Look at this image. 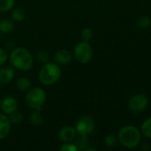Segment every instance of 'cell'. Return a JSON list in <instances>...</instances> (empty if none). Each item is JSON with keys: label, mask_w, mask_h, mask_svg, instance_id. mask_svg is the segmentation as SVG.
Returning <instances> with one entry per match:
<instances>
[{"label": "cell", "mask_w": 151, "mask_h": 151, "mask_svg": "<svg viewBox=\"0 0 151 151\" xmlns=\"http://www.w3.org/2000/svg\"><path fill=\"white\" fill-rule=\"evenodd\" d=\"M41 111H42V110H34V111L31 113L30 120H31L32 124H34L35 126H39L42 123L43 119L41 115Z\"/></svg>", "instance_id": "16"}, {"label": "cell", "mask_w": 151, "mask_h": 151, "mask_svg": "<svg viewBox=\"0 0 151 151\" xmlns=\"http://www.w3.org/2000/svg\"><path fill=\"white\" fill-rule=\"evenodd\" d=\"M60 150L61 151H77L78 150V148L75 144H73V143H70V142H66L65 145H63L61 148H60Z\"/></svg>", "instance_id": "25"}, {"label": "cell", "mask_w": 151, "mask_h": 151, "mask_svg": "<svg viewBox=\"0 0 151 151\" xmlns=\"http://www.w3.org/2000/svg\"><path fill=\"white\" fill-rule=\"evenodd\" d=\"M142 134L147 137L151 139V117L148 118L142 125Z\"/></svg>", "instance_id": "15"}, {"label": "cell", "mask_w": 151, "mask_h": 151, "mask_svg": "<svg viewBox=\"0 0 151 151\" xmlns=\"http://www.w3.org/2000/svg\"><path fill=\"white\" fill-rule=\"evenodd\" d=\"M9 60L11 65L19 71H28L34 64L33 56L30 51L22 47L14 49L10 54Z\"/></svg>", "instance_id": "1"}, {"label": "cell", "mask_w": 151, "mask_h": 151, "mask_svg": "<svg viewBox=\"0 0 151 151\" xmlns=\"http://www.w3.org/2000/svg\"><path fill=\"white\" fill-rule=\"evenodd\" d=\"M54 60L58 65H66L72 60V54L67 50H58L54 54Z\"/></svg>", "instance_id": "10"}, {"label": "cell", "mask_w": 151, "mask_h": 151, "mask_svg": "<svg viewBox=\"0 0 151 151\" xmlns=\"http://www.w3.org/2000/svg\"><path fill=\"white\" fill-rule=\"evenodd\" d=\"M148 106V98L144 94H137L131 97L128 102V108L133 112H141Z\"/></svg>", "instance_id": "7"}, {"label": "cell", "mask_w": 151, "mask_h": 151, "mask_svg": "<svg viewBox=\"0 0 151 151\" xmlns=\"http://www.w3.org/2000/svg\"><path fill=\"white\" fill-rule=\"evenodd\" d=\"M1 102H2V101H0V109H1Z\"/></svg>", "instance_id": "28"}, {"label": "cell", "mask_w": 151, "mask_h": 151, "mask_svg": "<svg viewBox=\"0 0 151 151\" xmlns=\"http://www.w3.org/2000/svg\"><path fill=\"white\" fill-rule=\"evenodd\" d=\"M9 119H10L11 123L18 125V124H19V123L22 122V120H23V115H22V113H20L19 111H17V110H16V111H14L13 112H12L10 114Z\"/></svg>", "instance_id": "19"}, {"label": "cell", "mask_w": 151, "mask_h": 151, "mask_svg": "<svg viewBox=\"0 0 151 151\" xmlns=\"http://www.w3.org/2000/svg\"><path fill=\"white\" fill-rule=\"evenodd\" d=\"M7 58H8V55H7L6 50L2 49V48H0V65H4L6 62Z\"/></svg>", "instance_id": "26"}, {"label": "cell", "mask_w": 151, "mask_h": 151, "mask_svg": "<svg viewBox=\"0 0 151 151\" xmlns=\"http://www.w3.org/2000/svg\"><path fill=\"white\" fill-rule=\"evenodd\" d=\"M61 68L55 63H46L39 73V80L45 86L56 83L61 77Z\"/></svg>", "instance_id": "3"}, {"label": "cell", "mask_w": 151, "mask_h": 151, "mask_svg": "<svg viewBox=\"0 0 151 151\" xmlns=\"http://www.w3.org/2000/svg\"><path fill=\"white\" fill-rule=\"evenodd\" d=\"M14 28V24L12 20L7 19H3L0 20V32L4 34L11 33Z\"/></svg>", "instance_id": "13"}, {"label": "cell", "mask_w": 151, "mask_h": 151, "mask_svg": "<svg viewBox=\"0 0 151 151\" xmlns=\"http://www.w3.org/2000/svg\"><path fill=\"white\" fill-rule=\"evenodd\" d=\"M37 58L38 60L41 62V63H48V60L50 58V54L47 50H39L38 52V55H37Z\"/></svg>", "instance_id": "22"}, {"label": "cell", "mask_w": 151, "mask_h": 151, "mask_svg": "<svg viewBox=\"0 0 151 151\" xmlns=\"http://www.w3.org/2000/svg\"><path fill=\"white\" fill-rule=\"evenodd\" d=\"M74 57L75 58L82 64L89 62L93 57V49L88 42L82 41L76 44L74 48Z\"/></svg>", "instance_id": "5"}, {"label": "cell", "mask_w": 151, "mask_h": 151, "mask_svg": "<svg viewBox=\"0 0 151 151\" xmlns=\"http://www.w3.org/2000/svg\"><path fill=\"white\" fill-rule=\"evenodd\" d=\"M11 130V121L4 114H0V140L7 137Z\"/></svg>", "instance_id": "11"}, {"label": "cell", "mask_w": 151, "mask_h": 151, "mask_svg": "<svg viewBox=\"0 0 151 151\" xmlns=\"http://www.w3.org/2000/svg\"><path fill=\"white\" fill-rule=\"evenodd\" d=\"M151 25V19L147 15H142L137 19V26L141 28H147Z\"/></svg>", "instance_id": "18"}, {"label": "cell", "mask_w": 151, "mask_h": 151, "mask_svg": "<svg viewBox=\"0 0 151 151\" xmlns=\"http://www.w3.org/2000/svg\"><path fill=\"white\" fill-rule=\"evenodd\" d=\"M92 30L88 27H86L84 29H82L81 31V39L82 41H85V42H88L91 38H92Z\"/></svg>", "instance_id": "23"}, {"label": "cell", "mask_w": 151, "mask_h": 151, "mask_svg": "<svg viewBox=\"0 0 151 151\" xmlns=\"http://www.w3.org/2000/svg\"><path fill=\"white\" fill-rule=\"evenodd\" d=\"M16 87L20 91L27 90L31 88V81H29V79H27L26 77H21L17 81Z\"/></svg>", "instance_id": "14"}, {"label": "cell", "mask_w": 151, "mask_h": 151, "mask_svg": "<svg viewBox=\"0 0 151 151\" xmlns=\"http://www.w3.org/2000/svg\"><path fill=\"white\" fill-rule=\"evenodd\" d=\"M85 150H87V151H96V149H91V148H89V149H86Z\"/></svg>", "instance_id": "27"}, {"label": "cell", "mask_w": 151, "mask_h": 151, "mask_svg": "<svg viewBox=\"0 0 151 151\" xmlns=\"http://www.w3.org/2000/svg\"><path fill=\"white\" fill-rule=\"evenodd\" d=\"M14 77V71L10 66H4L0 69V82L3 84L9 83Z\"/></svg>", "instance_id": "12"}, {"label": "cell", "mask_w": 151, "mask_h": 151, "mask_svg": "<svg viewBox=\"0 0 151 151\" xmlns=\"http://www.w3.org/2000/svg\"><path fill=\"white\" fill-rule=\"evenodd\" d=\"M119 142L118 140V137H116L115 135H112V134H109L105 137L104 139V142H105V145L106 147L108 148H112L114 146H116L117 142Z\"/></svg>", "instance_id": "21"}, {"label": "cell", "mask_w": 151, "mask_h": 151, "mask_svg": "<svg viewBox=\"0 0 151 151\" xmlns=\"http://www.w3.org/2000/svg\"><path fill=\"white\" fill-rule=\"evenodd\" d=\"M95 128V121L89 116L81 117L76 124V132L81 136H87L91 134Z\"/></svg>", "instance_id": "6"}, {"label": "cell", "mask_w": 151, "mask_h": 151, "mask_svg": "<svg viewBox=\"0 0 151 151\" xmlns=\"http://www.w3.org/2000/svg\"><path fill=\"white\" fill-rule=\"evenodd\" d=\"M88 139L86 138V136H83L81 135V138L77 142V148L78 150L81 149V150H86V147L88 146Z\"/></svg>", "instance_id": "24"}, {"label": "cell", "mask_w": 151, "mask_h": 151, "mask_svg": "<svg viewBox=\"0 0 151 151\" xmlns=\"http://www.w3.org/2000/svg\"><path fill=\"white\" fill-rule=\"evenodd\" d=\"M12 19L15 20V21H18V22H20L22 21L24 19H25V13L23 12V10L19 9V8H17V9H14L12 12Z\"/></svg>", "instance_id": "20"}, {"label": "cell", "mask_w": 151, "mask_h": 151, "mask_svg": "<svg viewBox=\"0 0 151 151\" xmlns=\"http://www.w3.org/2000/svg\"><path fill=\"white\" fill-rule=\"evenodd\" d=\"M46 102L45 91L40 88H34L28 91L26 96V103L33 110H42V106Z\"/></svg>", "instance_id": "4"}, {"label": "cell", "mask_w": 151, "mask_h": 151, "mask_svg": "<svg viewBox=\"0 0 151 151\" xmlns=\"http://www.w3.org/2000/svg\"><path fill=\"white\" fill-rule=\"evenodd\" d=\"M76 129H74L72 127H65L63 128L60 129V131L58 132V139L62 142H71L72 141H73L76 137Z\"/></svg>", "instance_id": "8"}, {"label": "cell", "mask_w": 151, "mask_h": 151, "mask_svg": "<svg viewBox=\"0 0 151 151\" xmlns=\"http://www.w3.org/2000/svg\"><path fill=\"white\" fill-rule=\"evenodd\" d=\"M141 139V132L134 126H126L122 127L118 134V140L119 143L127 149L136 148L140 144Z\"/></svg>", "instance_id": "2"}, {"label": "cell", "mask_w": 151, "mask_h": 151, "mask_svg": "<svg viewBox=\"0 0 151 151\" xmlns=\"http://www.w3.org/2000/svg\"><path fill=\"white\" fill-rule=\"evenodd\" d=\"M18 108V101L12 96H7L1 102V110L5 114H11Z\"/></svg>", "instance_id": "9"}, {"label": "cell", "mask_w": 151, "mask_h": 151, "mask_svg": "<svg viewBox=\"0 0 151 151\" xmlns=\"http://www.w3.org/2000/svg\"><path fill=\"white\" fill-rule=\"evenodd\" d=\"M15 4V0H0V12L10 11Z\"/></svg>", "instance_id": "17"}]
</instances>
